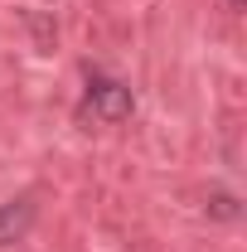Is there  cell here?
Instances as JSON below:
<instances>
[{"label": "cell", "mask_w": 247, "mask_h": 252, "mask_svg": "<svg viewBox=\"0 0 247 252\" xmlns=\"http://www.w3.org/2000/svg\"><path fill=\"white\" fill-rule=\"evenodd\" d=\"M131 107H136V97H131L126 83L102 78V73L88 78V112H93L97 122H126V117H131Z\"/></svg>", "instance_id": "obj_1"}, {"label": "cell", "mask_w": 247, "mask_h": 252, "mask_svg": "<svg viewBox=\"0 0 247 252\" xmlns=\"http://www.w3.org/2000/svg\"><path fill=\"white\" fill-rule=\"evenodd\" d=\"M233 5H243V0H233Z\"/></svg>", "instance_id": "obj_4"}, {"label": "cell", "mask_w": 247, "mask_h": 252, "mask_svg": "<svg viewBox=\"0 0 247 252\" xmlns=\"http://www.w3.org/2000/svg\"><path fill=\"white\" fill-rule=\"evenodd\" d=\"M34 219H39V204H34L30 194H20V199L0 204V248L25 243V238H30V228H34Z\"/></svg>", "instance_id": "obj_2"}, {"label": "cell", "mask_w": 247, "mask_h": 252, "mask_svg": "<svg viewBox=\"0 0 247 252\" xmlns=\"http://www.w3.org/2000/svg\"><path fill=\"white\" fill-rule=\"evenodd\" d=\"M204 209H209V219H218V223H228V219H238V214H243V204H238V194H228V189H214Z\"/></svg>", "instance_id": "obj_3"}]
</instances>
